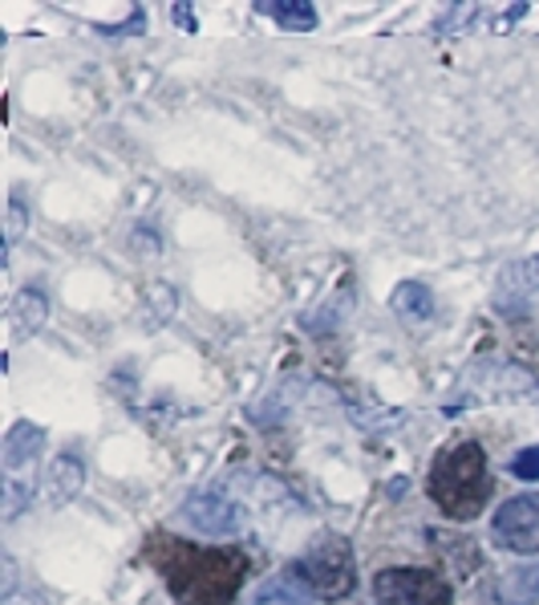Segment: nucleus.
<instances>
[{
	"label": "nucleus",
	"mask_w": 539,
	"mask_h": 605,
	"mask_svg": "<svg viewBox=\"0 0 539 605\" xmlns=\"http://www.w3.org/2000/svg\"><path fill=\"white\" fill-rule=\"evenodd\" d=\"M179 605H232L247 582V557L240 548H200L179 536L151 533L142 545Z\"/></svg>",
	"instance_id": "f257e3e1"
},
{
	"label": "nucleus",
	"mask_w": 539,
	"mask_h": 605,
	"mask_svg": "<svg viewBox=\"0 0 539 605\" xmlns=\"http://www.w3.org/2000/svg\"><path fill=\"white\" fill-rule=\"evenodd\" d=\"M426 492L450 521H475L487 508L491 496V472H487V452L475 440H458L434 455Z\"/></svg>",
	"instance_id": "f03ea898"
},
{
	"label": "nucleus",
	"mask_w": 539,
	"mask_h": 605,
	"mask_svg": "<svg viewBox=\"0 0 539 605\" xmlns=\"http://www.w3.org/2000/svg\"><path fill=\"white\" fill-rule=\"evenodd\" d=\"M296 577L321 597V602H337V597H349L357 589V573L349 565V548L333 541V545L308 553L301 565H296Z\"/></svg>",
	"instance_id": "7ed1b4c3"
},
{
	"label": "nucleus",
	"mask_w": 539,
	"mask_h": 605,
	"mask_svg": "<svg viewBox=\"0 0 539 605\" xmlns=\"http://www.w3.org/2000/svg\"><path fill=\"white\" fill-rule=\"evenodd\" d=\"M374 597L377 605H450V585L430 569H382Z\"/></svg>",
	"instance_id": "20e7f679"
},
{
	"label": "nucleus",
	"mask_w": 539,
	"mask_h": 605,
	"mask_svg": "<svg viewBox=\"0 0 539 605\" xmlns=\"http://www.w3.org/2000/svg\"><path fill=\"white\" fill-rule=\"evenodd\" d=\"M495 545L507 553H539V492L499 504L491 521Z\"/></svg>",
	"instance_id": "39448f33"
},
{
	"label": "nucleus",
	"mask_w": 539,
	"mask_h": 605,
	"mask_svg": "<svg viewBox=\"0 0 539 605\" xmlns=\"http://www.w3.org/2000/svg\"><path fill=\"white\" fill-rule=\"evenodd\" d=\"M45 447V431L37 427V423H12V431L4 435V447H0V463H4V484H17V487H33L24 475L29 467L37 463Z\"/></svg>",
	"instance_id": "423d86ee"
},
{
	"label": "nucleus",
	"mask_w": 539,
	"mask_h": 605,
	"mask_svg": "<svg viewBox=\"0 0 539 605\" xmlns=\"http://www.w3.org/2000/svg\"><path fill=\"white\" fill-rule=\"evenodd\" d=\"M183 521L195 524L200 533H232L235 528V504L223 496H212V492H203V496H191L187 504H183Z\"/></svg>",
	"instance_id": "0eeeda50"
},
{
	"label": "nucleus",
	"mask_w": 539,
	"mask_h": 605,
	"mask_svg": "<svg viewBox=\"0 0 539 605\" xmlns=\"http://www.w3.org/2000/svg\"><path fill=\"white\" fill-rule=\"evenodd\" d=\"M85 484V467L78 455H58V460L49 463V475H45V492L53 504H70V500H78V492H82Z\"/></svg>",
	"instance_id": "6e6552de"
},
{
	"label": "nucleus",
	"mask_w": 539,
	"mask_h": 605,
	"mask_svg": "<svg viewBox=\"0 0 539 605\" xmlns=\"http://www.w3.org/2000/svg\"><path fill=\"white\" fill-rule=\"evenodd\" d=\"M45 317H49V298L41 293V289H21L17 298H12V305H9V325H12V333L17 337H29V333H37L41 325H45Z\"/></svg>",
	"instance_id": "1a4fd4ad"
},
{
	"label": "nucleus",
	"mask_w": 539,
	"mask_h": 605,
	"mask_svg": "<svg viewBox=\"0 0 539 605\" xmlns=\"http://www.w3.org/2000/svg\"><path fill=\"white\" fill-rule=\"evenodd\" d=\"M389 309L398 313L406 325H426L434 321V293L423 285V281H401L389 298Z\"/></svg>",
	"instance_id": "9d476101"
},
{
	"label": "nucleus",
	"mask_w": 539,
	"mask_h": 605,
	"mask_svg": "<svg viewBox=\"0 0 539 605\" xmlns=\"http://www.w3.org/2000/svg\"><path fill=\"white\" fill-rule=\"evenodd\" d=\"M256 12L272 17V21H281L284 29H317V9L308 4V0H256Z\"/></svg>",
	"instance_id": "9b49d317"
},
{
	"label": "nucleus",
	"mask_w": 539,
	"mask_h": 605,
	"mask_svg": "<svg viewBox=\"0 0 539 605\" xmlns=\"http://www.w3.org/2000/svg\"><path fill=\"white\" fill-rule=\"evenodd\" d=\"M499 597L507 605H531L539 597V565H519L499 582Z\"/></svg>",
	"instance_id": "f8f14e48"
},
{
	"label": "nucleus",
	"mask_w": 539,
	"mask_h": 605,
	"mask_svg": "<svg viewBox=\"0 0 539 605\" xmlns=\"http://www.w3.org/2000/svg\"><path fill=\"white\" fill-rule=\"evenodd\" d=\"M175 289L163 285V281H154V285H146V293H142V309H146V325L151 330H159L163 321L175 317Z\"/></svg>",
	"instance_id": "ddd939ff"
},
{
	"label": "nucleus",
	"mask_w": 539,
	"mask_h": 605,
	"mask_svg": "<svg viewBox=\"0 0 539 605\" xmlns=\"http://www.w3.org/2000/svg\"><path fill=\"white\" fill-rule=\"evenodd\" d=\"M504 289L507 293H536L539 289V256H528V261L511 264L504 273Z\"/></svg>",
	"instance_id": "4468645a"
},
{
	"label": "nucleus",
	"mask_w": 539,
	"mask_h": 605,
	"mask_svg": "<svg viewBox=\"0 0 539 605\" xmlns=\"http://www.w3.org/2000/svg\"><path fill=\"white\" fill-rule=\"evenodd\" d=\"M479 4H455V9H446L434 24V33H467L470 24L479 21Z\"/></svg>",
	"instance_id": "2eb2a0df"
},
{
	"label": "nucleus",
	"mask_w": 539,
	"mask_h": 605,
	"mask_svg": "<svg viewBox=\"0 0 539 605\" xmlns=\"http://www.w3.org/2000/svg\"><path fill=\"white\" fill-rule=\"evenodd\" d=\"M24 228H29V212H24L21 195H12L9 200V212H4V256L12 252V244L24 236Z\"/></svg>",
	"instance_id": "dca6fc26"
},
{
	"label": "nucleus",
	"mask_w": 539,
	"mask_h": 605,
	"mask_svg": "<svg viewBox=\"0 0 539 605\" xmlns=\"http://www.w3.org/2000/svg\"><path fill=\"white\" fill-rule=\"evenodd\" d=\"M511 475H519V480H539V447H523V452L511 460Z\"/></svg>",
	"instance_id": "f3484780"
},
{
	"label": "nucleus",
	"mask_w": 539,
	"mask_h": 605,
	"mask_svg": "<svg viewBox=\"0 0 539 605\" xmlns=\"http://www.w3.org/2000/svg\"><path fill=\"white\" fill-rule=\"evenodd\" d=\"M4 605H45L37 594H9L4 597Z\"/></svg>",
	"instance_id": "a211bd4d"
},
{
	"label": "nucleus",
	"mask_w": 539,
	"mask_h": 605,
	"mask_svg": "<svg viewBox=\"0 0 539 605\" xmlns=\"http://www.w3.org/2000/svg\"><path fill=\"white\" fill-rule=\"evenodd\" d=\"M187 12H191V9H187V4H175V21H179V24H183V29H195V21H191Z\"/></svg>",
	"instance_id": "6ab92c4d"
}]
</instances>
